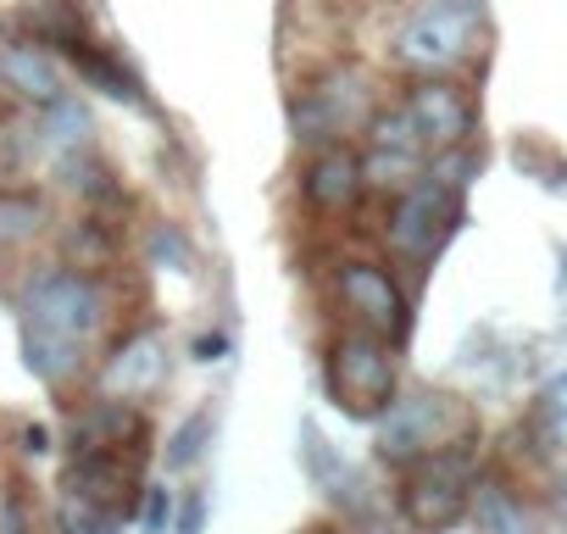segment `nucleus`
I'll return each instance as SVG.
<instances>
[{"label":"nucleus","instance_id":"1","mask_svg":"<svg viewBox=\"0 0 567 534\" xmlns=\"http://www.w3.org/2000/svg\"><path fill=\"white\" fill-rule=\"evenodd\" d=\"M106 324H112V290L101 285V274H79L68 261H51L18 285L23 368L45 390H73L90 373V357Z\"/></svg>","mask_w":567,"mask_h":534},{"label":"nucleus","instance_id":"2","mask_svg":"<svg viewBox=\"0 0 567 534\" xmlns=\"http://www.w3.org/2000/svg\"><path fill=\"white\" fill-rule=\"evenodd\" d=\"M484 51V23L462 0H417L390 34V62L417 79H451Z\"/></svg>","mask_w":567,"mask_h":534},{"label":"nucleus","instance_id":"3","mask_svg":"<svg viewBox=\"0 0 567 534\" xmlns=\"http://www.w3.org/2000/svg\"><path fill=\"white\" fill-rule=\"evenodd\" d=\"M373 429H379V456L390 468H412L434 451L473 445V412L445 390H401Z\"/></svg>","mask_w":567,"mask_h":534},{"label":"nucleus","instance_id":"4","mask_svg":"<svg viewBox=\"0 0 567 534\" xmlns=\"http://www.w3.org/2000/svg\"><path fill=\"white\" fill-rule=\"evenodd\" d=\"M473 484H478L473 445H451V451H434L401 468V490H395L401 523L412 534H451L473 512Z\"/></svg>","mask_w":567,"mask_h":534},{"label":"nucleus","instance_id":"5","mask_svg":"<svg viewBox=\"0 0 567 534\" xmlns=\"http://www.w3.org/2000/svg\"><path fill=\"white\" fill-rule=\"evenodd\" d=\"M329 396L340 412L351 418H384L390 401L401 396V357H395V340L384 335H368V329H340L329 340Z\"/></svg>","mask_w":567,"mask_h":534},{"label":"nucleus","instance_id":"6","mask_svg":"<svg viewBox=\"0 0 567 534\" xmlns=\"http://www.w3.org/2000/svg\"><path fill=\"white\" fill-rule=\"evenodd\" d=\"M373 117H379L373 79L362 68H329L318 84L301 90V101L290 112V129H296V145H307L318 156L329 145H346V134L368 129Z\"/></svg>","mask_w":567,"mask_h":534},{"label":"nucleus","instance_id":"7","mask_svg":"<svg viewBox=\"0 0 567 534\" xmlns=\"http://www.w3.org/2000/svg\"><path fill=\"white\" fill-rule=\"evenodd\" d=\"M334 290H340V307L351 312V329L384 335V340H395V346L406 340V329H412V301H406V290L395 285L390 267L351 256V261L334 267Z\"/></svg>","mask_w":567,"mask_h":534},{"label":"nucleus","instance_id":"8","mask_svg":"<svg viewBox=\"0 0 567 534\" xmlns=\"http://www.w3.org/2000/svg\"><path fill=\"white\" fill-rule=\"evenodd\" d=\"M456 223H462V195H451L445 184H434L423 173V184H412L406 195H395L390 223H384V245L401 261H429Z\"/></svg>","mask_w":567,"mask_h":534},{"label":"nucleus","instance_id":"9","mask_svg":"<svg viewBox=\"0 0 567 534\" xmlns=\"http://www.w3.org/2000/svg\"><path fill=\"white\" fill-rule=\"evenodd\" d=\"M162 384H167V335H162L156 324L123 335V340L106 351L101 373H95V396H106V401H134V407L151 401Z\"/></svg>","mask_w":567,"mask_h":534},{"label":"nucleus","instance_id":"10","mask_svg":"<svg viewBox=\"0 0 567 534\" xmlns=\"http://www.w3.org/2000/svg\"><path fill=\"white\" fill-rule=\"evenodd\" d=\"M401 112L412 117V129H417V140H423L429 156L456 151V145L473 140V101H467V90L456 79H417L406 90Z\"/></svg>","mask_w":567,"mask_h":534},{"label":"nucleus","instance_id":"11","mask_svg":"<svg viewBox=\"0 0 567 534\" xmlns=\"http://www.w3.org/2000/svg\"><path fill=\"white\" fill-rule=\"evenodd\" d=\"M368 195V184H362V156L351 151V145H329V151H318L307 167H301V201L312 206V212H351L357 201Z\"/></svg>","mask_w":567,"mask_h":534},{"label":"nucleus","instance_id":"12","mask_svg":"<svg viewBox=\"0 0 567 534\" xmlns=\"http://www.w3.org/2000/svg\"><path fill=\"white\" fill-rule=\"evenodd\" d=\"M140 440H145L140 407H134V401H106V396H95V401L73 418V429H68V451H73V456H90V451H134Z\"/></svg>","mask_w":567,"mask_h":534},{"label":"nucleus","instance_id":"13","mask_svg":"<svg viewBox=\"0 0 567 534\" xmlns=\"http://www.w3.org/2000/svg\"><path fill=\"white\" fill-rule=\"evenodd\" d=\"M0 79H7V95H18V101H29L40 112L68 95L56 57L45 45H34V40H7L0 45Z\"/></svg>","mask_w":567,"mask_h":534},{"label":"nucleus","instance_id":"14","mask_svg":"<svg viewBox=\"0 0 567 534\" xmlns=\"http://www.w3.org/2000/svg\"><path fill=\"white\" fill-rule=\"evenodd\" d=\"M34 145H40L51 162H68V156L95 151V123H90L84 101L62 95L56 106H45V112H40V129H34Z\"/></svg>","mask_w":567,"mask_h":534},{"label":"nucleus","instance_id":"15","mask_svg":"<svg viewBox=\"0 0 567 534\" xmlns=\"http://www.w3.org/2000/svg\"><path fill=\"white\" fill-rule=\"evenodd\" d=\"M73 68H79V79L84 84H95L101 95H112V101H128V106H145V95H140V79L106 51V45H95V40H84V45H73V51H62Z\"/></svg>","mask_w":567,"mask_h":534},{"label":"nucleus","instance_id":"16","mask_svg":"<svg viewBox=\"0 0 567 534\" xmlns=\"http://www.w3.org/2000/svg\"><path fill=\"white\" fill-rule=\"evenodd\" d=\"M51 228V206L40 189H0V250H23Z\"/></svg>","mask_w":567,"mask_h":534},{"label":"nucleus","instance_id":"17","mask_svg":"<svg viewBox=\"0 0 567 534\" xmlns=\"http://www.w3.org/2000/svg\"><path fill=\"white\" fill-rule=\"evenodd\" d=\"M467 517H473L478 534H534L523 501H517L501 479H478V484H473V512H467Z\"/></svg>","mask_w":567,"mask_h":534},{"label":"nucleus","instance_id":"18","mask_svg":"<svg viewBox=\"0 0 567 534\" xmlns=\"http://www.w3.org/2000/svg\"><path fill=\"white\" fill-rule=\"evenodd\" d=\"M423 173H429V156L379 151V145L362 151V184H368L373 195H406L412 184H423Z\"/></svg>","mask_w":567,"mask_h":534},{"label":"nucleus","instance_id":"19","mask_svg":"<svg viewBox=\"0 0 567 534\" xmlns=\"http://www.w3.org/2000/svg\"><path fill=\"white\" fill-rule=\"evenodd\" d=\"M29 34L34 45H56V51H73L90 40L79 0H40V7H29Z\"/></svg>","mask_w":567,"mask_h":534},{"label":"nucleus","instance_id":"20","mask_svg":"<svg viewBox=\"0 0 567 534\" xmlns=\"http://www.w3.org/2000/svg\"><path fill=\"white\" fill-rule=\"evenodd\" d=\"M62 250H68V267H79V274H101V267L117 256V239H112V223L106 217H79L68 234H62Z\"/></svg>","mask_w":567,"mask_h":534},{"label":"nucleus","instance_id":"21","mask_svg":"<svg viewBox=\"0 0 567 534\" xmlns=\"http://www.w3.org/2000/svg\"><path fill=\"white\" fill-rule=\"evenodd\" d=\"M212 445V407H195L173 434H167V473H184L200 462V451Z\"/></svg>","mask_w":567,"mask_h":534},{"label":"nucleus","instance_id":"22","mask_svg":"<svg viewBox=\"0 0 567 534\" xmlns=\"http://www.w3.org/2000/svg\"><path fill=\"white\" fill-rule=\"evenodd\" d=\"M368 145H379V151H406V156H429L423 140H417V129H412V117H406L401 106H390V112H379V117L368 123Z\"/></svg>","mask_w":567,"mask_h":534},{"label":"nucleus","instance_id":"23","mask_svg":"<svg viewBox=\"0 0 567 534\" xmlns=\"http://www.w3.org/2000/svg\"><path fill=\"white\" fill-rule=\"evenodd\" d=\"M478 167H484V156L473 151V140H467V145H456V151L429 156V178H434V184H445L451 195H462V189L478 178Z\"/></svg>","mask_w":567,"mask_h":534},{"label":"nucleus","instance_id":"24","mask_svg":"<svg viewBox=\"0 0 567 534\" xmlns=\"http://www.w3.org/2000/svg\"><path fill=\"white\" fill-rule=\"evenodd\" d=\"M128 517L117 512H101V506H84V501H68L62 495V517H56V534H123Z\"/></svg>","mask_w":567,"mask_h":534},{"label":"nucleus","instance_id":"25","mask_svg":"<svg viewBox=\"0 0 567 534\" xmlns=\"http://www.w3.org/2000/svg\"><path fill=\"white\" fill-rule=\"evenodd\" d=\"M173 517H178V490L145 484L140 490V534H173Z\"/></svg>","mask_w":567,"mask_h":534},{"label":"nucleus","instance_id":"26","mask_svg":"<svg viewBox=\"0 0 567 534\" xmlns=\"http://www.w3.org/2000/svg\"><path fill=\"white\" fill-rule=\"evenodd\" d=\"M539 429L550 445H567V373H556L539 396Z\"/></svg>","mask_w":567,"mask_h":534},{"label":"nucleus","instance_id":"27","mask_svg":"<svg viewBox=\"0 0 567 534\" xmlns=\"http://www.w3.org/2000/svg\"><path fill=\"white\" fill-rule=\"evenodd\" d=\"M151 261H156V267H173V274H189L195 256H189V239H184L173 223H162V228L151 234Z\"/></svg>","mask_w":567,"mask_h":534},{"label":"nucleus","instance_id":"28","mask_svg":"<svg viewBox=\"0 0 567 534\" xmlns=\"http://www.w3.org/2000/svg\"><path fill=\"white\" fill-rule=\"evenodd\" d=\"M200 523H206V490H189V495L178 501L173 534H200Z\"/></svg>","mask_w":567,"mask_h":534},{"label":"nucleus","instance_id":"29","mask_svg":"<svg viewBox=\"0 0 567 534\" xmlns=\"http://www.w3.org/2000/svg\"><path fill=\"white\" fill-rule=\"evenodd\" d=\"M51 451V429L45 423H23V456H45Z\"/></svg>","mask_w":567,"mask_h":534},{"label":"nucleus","instance_id":"30","mask_svg":"<svg viewBox=\"0 0 567 534\" xmlns=\"http://www.w3.org/2000/svg\"><path fill=\"white\" fill-rule=\"evenodd\" d=\"M223 351H228V335H200V340H195V357H200V362H217Z\"/></svg>","mask_w":567,"mask_h":534},{"label":"nucleus","instance_id":"31","mask_svg":"<svg viewBox=\"0 0 567 534\" xmlns=\"http://www.w3.org/2000/svg\"><path fill=\"white\" fill-rule=\"evenodd\" d=\"M556 506H561V517H567V468L556 473Z\"/></svg>","mask_w":567,"mask_h":534},{"label":"nucleus","instance_id":"32","mask_svg":"<svg viewBox=\"0 0 567 534\" xmlns=\"http://www.w3.org/2000/svg\"><path fill=\"white\" fill-rule=\"evenodd\" d=\"M368 534H406V528H395V523H368Z\"/></svg>","mask_w":567,"mask_h":534},{"label":"nucleus","instance_id":"33","mask_svg":"<svg viewBox=\"0 0 567 534\" xmlns=\"http://www.w3.org/2000/svg\"><path fill=\"white\" fill-rule=\"evenodd\" d=\"M0 101H7V79H0Z\"/></svg>","mask_w":567,"mask_h":534}]
</instances>
